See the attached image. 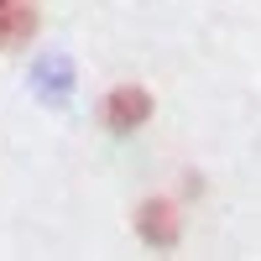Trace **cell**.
I'll use <instances>...</instances> for the list:
<instances>
[{
  "label": "cell",
  "mask_w": 261,
  "mask_h": 261,
  "mask_svg": "<svg viewBox=\"0 0 261 261\" xmlns=\"http://www.w3.org/2000/svg\"><path fill=\"white\" fill-rule=\"evenodd\" d=\"M146 120H151V89L146 84H120V89H110V99H105V125H110L115 136L141 130Z\"/></svg>",
  "instance_id": "obj_1"
},
{
  "label": "cell",
  "mask_w": 261,
  "mask_h": 261,
  "mask_svg": "<svg viewBox=\"0 0 261 261\" xmlns=\"http://www.w3.org/2000/svg\"><path fill=\"white\" fill-rule=\"evenodd\" d=\"M136 230H141L146 246L167 251V246H178V235H183V214H178L172 199H146V204L136 209Z\"/></svg>",
  "instance_id": "obj_2"
},
{
  "label": "cell",
  "mask_w": 261,
  "mask_h": 261,
  "mask_svg": "<svg viewBox=\"0 0 261 261\" xmlns=\"http://www.w3.org/2000/svg\"><path fill=\"white\" fill-rule=\"evenodd\" d=\"M37 6L32 0H0V47L16 53V47H27V42L37 37Z\"/></svg>",
  "instance_id": "obj_3"
},
{
  "label": "cell",
  "mask_w": 261,
  "mask_h": 261,
  "mask_svg": "<svg viewBox=\"0 0 261 261\" xmlns=\"http://www.w3.org/2000/svg\"><path fill=\"white\" fill-rule=\"evenodd\" d=\"M68 84H73L68 58H42L37 63V94H47L53 105H63V99H68Z\"/></svg>",
  "instance_id": "obj_4"
}]
</instances>
